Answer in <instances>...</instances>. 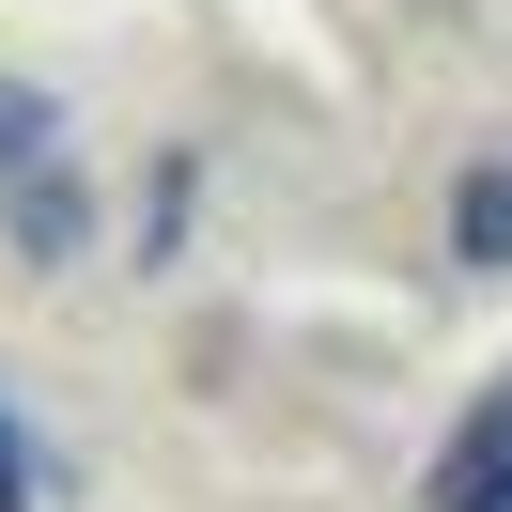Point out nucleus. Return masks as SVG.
<instances>
[{
  "mask_svg": "<svg viewBox=\"0 0 512 512\" xmlns=\"http://www.w3.org/2000/svg\"><path fill=\"white\" fill-rule=\"evenodd\" d=\"M419 512H512V373L466 404V435L435 450V481H419Z\"/></svg>",
  "mask_w": 512,
  "mask_h": 512,
  "instance_id": "1",
  "label": "nucleus"
},
{
  "mask_svg": "<svg viewBox=\"0 0 512 512\" xmlns=\"http://www.w3.org/2000/svg\"><path fill=\"white\" fill-rule=\"evenodd\" d=\"M450 249H466V264H512V156L450 187Z\"/></svg>",
  "mask_w": 512,
  "mask_h": 512,
  "instance_id": "2",
  "label": "nucleus"
},
{
  "mask_svg": "<svg viewBox=\"0 0 512 512\" xmlns=\"http://www.w3.org/2000/svg\"><path fill=\"white\" fill-rule=\"evenodd\" d=\"M47 156V94H16V78H0V171H32Z\"/></svg>",
  "mask_w": 512,
  "mask_h": 512,
  "instance_id": "3",
  "label": "nucleus"
},
{
  "mask_svg": "<svg viewBox=\"0 0 512 512\" xmlns=\"http://www.w3.org/2000/svg\"><path fill=\"white\" fill-rule=\"evenodd\" d=\"M0 512H32V450H16V419H0Z\"/></svg>",
  "mask_w": 512,
  "mask_h": 512,
  "instance_id": "4",
  "label": "nucleus"
}]
</instances>
